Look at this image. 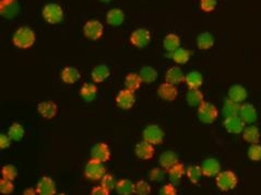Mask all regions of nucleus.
<instances>
[{
    "label": "nucleus",
    "mask_w": 261,
    "mask_h": 195,
    "mask_svg": "<svg viewBox=\"0 0 261 195\" xmlns=\"http://www.w3.org/2000/svg\"><path fill=\"white\" fill-rule=\"evenodd\" d=\"M216 0H200V8L205 12H212L215 9Z\"/></svg>",
    "instance_id": "45"
},
{
    "label": "nucleus",
    "mask_w": 261,
    "mask_h": 195,
    "mask_svg": "<svg viewBox=\"0 0 261 195\" xmlns=\"http://www.w3.org/2000/svg\"><path fill=\"white\" fill-rule=\"evenodd\" d=\"M186 175H187L188 180L191 183H198L200 181L201 177L204 176L202 175V170H201V167L197 166V165H193V166H189L187 168V170H186Z\"/></svg>",
    "instance_id": "38"
},
{
    "label": "nucleus",
    "mask_w": 261,
    "mask_h": 195,
    "mask_svg": "<svg viewBox=\"0 0 261 195\" xmlns=\"http://www.w3.org/2000/svg\"><path fill=\"white\" fill-rule=\"evenodd\" d=\"M10 144H11V139L9 138V135L1 133V135H0V147H1L2 150L8 149Z\"/></svg>",
    "instance_id": "47"
},
{
    "label": "nucleus",
    "mask_w": 261,
    "mask_h": 195,
    "mask_svg": "<svg viewBox=\"0 0 261 195\" xmlns=\"http://www.w3.org/2000/svg\"><path fill=\"white\" fill-rule=\"evenodd\" d=\"M36 36L34 31L29 26H21L14 32L12 36V43L20 49H29L35 43Z\"/></svg>",
    "instance_id": "1"
},
{
    "label": "nucleus",
    "mask_w": 261,
    "mask_h": 195,
    "mask_svg": "<svg viewBox=\"0 0 261 195\" xmlns=\"http://www.w3.org/2000/svg\"><path fill=\"white\" fill-rule=\"evenodd\" d=\"M13 189L14 187H13L12 181L7 180V179H4V178H2L1 180H0V192H1L2 194L8 195L10 193H12Z\"/></svg>",
    "instance_id": "44"
},
{
    "label": "nucleus",
    "mask_w": 261,
    "mask_h": 195,
    "mask_svg": "<svg viewBox=\"0 0 261 195\" xmlns=\"http://www.w3.org/2000/svg\"><path fill=\"white\" fill-rule=\"evenodd\" d=\"M248 94L246 88L242 85H238V84H235V85H232L228 89V99L231 101L235 102L237 104H242L245 102V99L247 98Z\"/></svg>",
    "instance_id": "19"
},
{
    "label": "nucleus",
    "mask_w": 261,
    "mask_h": 195,
    "mask_svg": "<svg viewBox=\"0 0 261 195\" xmlns=\"http://www.w3.org/2000/svg\"><path fill=\"white\" fill-rule=\"evenodd\" d=\"M100 1H101V2H109L110 0H100Z\"/></svg>",
    "instance_id": "50"
},
{
    "label": "nucleus",
    "mask_w": 261,
    "mask_h": 195,
    "mask_svg": "<svg viewBox=\"0 0 261 195\" xmlns=\"http://www.w3.org/2000/svg\"><path fill=\"white\" fill-rule=\"evenodd\" d=\"M214 45V38L209 32H204L197 38V46L201 50H208Z\"/></svg>",
    "instance_id": "29"
},
{
    "label": "nucleus",
    "mask_w": 261,
    "mask_h": 195,
    "mask_svg": "<svg viewBox=\"0 0 261 195\" xmlns=\"http://www.w3.org/2000/svg\"><path fill=\"white\" fill-rule=\"evenodd\" d=\"M35 190L37 195H56V184L50 177H43L37 182Z\"/></svg>",
    "instance_id": "13"
},
{
    "label": "nucleus",
    "mask_w": 261,
    "mask_h": 195,
    "mask_svg": "<svg viewBox=\"0 0 261 195\" xmlns=\"http://www.w3.org/2000/svg\"><path fill=\"white\" fill-rule=\"evenodd\" d=\"M151 193V186L145 180H140L136 183L135 194L136 195H149Z\"/></svg>",
    "instance_id": "41"
},
{
    "label": "nucleus",
    "mask_w": 261,
    "mask_h": 195,
    "mask_svg": "<svg viewBox=\"0 0 261 195\" xmlns=\"http://www.w3.org/2000/svg\"><path fill=\"white\" fill-rule=\"evenodd\" d=\"M186 101H187L189 106L199 107L204 103V94L199 89H189L186 94Z\"/></svg>",
    "instance_id": "31"
},
{
    "label": "nucleus",
    "mask_w": 261,
    "mask_h": 195,
    "mask_svg": "<svg viewBox=\"0 0 261 195\" xmlns=\"http://www.w3.org/2000/svg\"><path fill=\"white\" fill-rule=\"evenodd\" d=\"M239 109H241V105L231 101V99H227V101H225L224 105H223L222 114L225 118L237 117L239 115Z\"/></svg>",
    "instance_id": "30"
},
{
    "label": "nucleus",
    "mask_w": 261,
    "mask_h": 195,
    "mask_svg": "<svg viewBox=\"0 0 261 195\" xmlns=\"http://www.w3.org/2000/svg\"><path fill=\"white\" fill-rule=\"evenodd\" d=\"M149 178L153 182H162L165 179V172L159 168H153L149 173Z\"/></svg>",
    "instance_id": "43"
},
{
    "label": "nucleus",
    "mask_w": 261,
    "mask_h": 195,
    "mask_svg": "<svg viewBox=\"0 0 261 195\" xmlns=\"http://www.w3.org/2000/svg\"><path fill=\"white\" fill-rule=\"evenodd\" d=\"M190 51L182 48V47H179L177 50H175L174 52H172V59L176 62L179 63V65H184V63L188 62L190 59Z\"/></svg>",
    "instance_id": "37"
},
{
    "label": "nucleus",
    "mask_w": 261,
    "mask_h": 195,
    "mask_svg": "<svg viewBox=\"0 0 261 195\" xmlns=\"http://www.w3.org/2000/svg\"><path fill=\"white\" fill-rule=\"evenodd\" d=\"M151 40V34L147 29H138L130 35V43L137 48H145Z\"/></svg>",
    "instance_id": "9"
},
{
    "label": "nucleus",
    "mask_w": 261,
    "mask_h": 195,
    "mask_svg": "<svg viewBox=\"0 0 261 195\" xmlns=\"http://www.w3.org/2000/svg\"><path fill=\"white\" fill-rule=\"evenodd\" d=\"M215 183L216 187L219 188L221 191L227 192L232 191V190L237 187L238 179L237 176L231 170H224L221 171L219 175L215 177Z\"/></svg>",
    "instance_id": "2"
},
{
    "label": "nucleus",
    "mask_w": 261,
    "mask_h": 195,
    "mask_svg": "<svg viewBox=\"0 0 261 195\" xmlns=\"http://www.w3.org/2000/svg\"><path fill=\"white\" fill-rule=\"evenodd\" d=\"M239 118H241L245 123L252 124L258 118L257 110L252 104H243L239 109Z\"/></svg>",
    "instance_id": "16"
},
{
    "label": "nucleus",
    "mask_w": 261,
    "mask_h": 195,
    "mask_svg": "<svg viewBox=\"0 0 261 195\" xmlns=\"http://www.w3.org/2000/svg\"><path fill=\"white\" fill-rule=\"evenodd\" d=\"M81 75L80 72L73 67H67L61 71V80L66 84H73L80 80Z\"/></svg>",
    "instance_id": "28"
},
{
    "label": "nucleus",
    "mask_w": 261,
    "mask_h": 195,
    "mask_svg": "<svg viewBox=\"0 0 261 195\" xmlns=\"http://www.w3.org/2000/svg\"><path fill=\"white\" fill-rule=\"evenodd\" d=\"M219 117V110L214 105L209 102H204L198 107V118L201 122L211 124Z\"/></svg>",
    "instance_id": "5"
},
{
    "label": "nucleus",
    "mask_w": 261,
    "mask_h": 195,
    "mask_svg": "<svg viewBox=\"0 0 261 195\" xmlns=\"http://www.w3.org/2000/svg\"><path fill=\"white\" fill-rule=\"evenodd\" d=\"M24 134H25V130L20 123L11 124V126H10L8 130V135L9 138L11 139V141L18 142L20 140H22Z\"/></svg>",
    "instance_id": "36"
},
{
    "label": "nucleus",
    "mask_w": 261,
    "mask_h": 195,
    "mask_svg": "<svg viewBox=\"0 0 261 195\" xmlns=\"http://www.w3.org/2000/svg\"><path fill=\"white\" fill-rule=\"evenodd\" d=\"M245 123L244 121L239 118V116L237 117H230V118H225L224 120V128L227 131L228 133L232 134H239L243 133V131L245 130Z\"/></svg>",
    "instance_id": "15"
},
{
    "label": "nucleus",
    "mask_w": 261,
    "mask_h": 195,
    "mask_svg": "<svg viewBox=\"0 0 261 195\" xmlns=\"http://www.w3.org/2000/svg\"><path fill=\"white\" fill-rule=\"evenodd\" d=\"M91 158L101 162H106L110 158V150L105 142H99L91 150Z\"/></svg>",
    "instance_id": "11"
},
{
    "label": "nucleus",
    "mask_w": 261,
    "mask_h": 195,
    "mask_svg": "<svg viewBox=\"0 0 261 195\" xmlns=\"http://www.w3.org/2000/svg\"><path fill=\"white\" fill-rule=\"evenodd\" d=\"M20 11L18 0H1L0 1V13L3 18L12 19L17 17Z\"/></svg>",
    "instance_id": "10"
},
{
    "label": "nucleus",
    "mask_w": 261,
    "mask_h": 195,
    "mask_svg": "<svg viewBox=\"0 0 261 195\" xmlns=\"http://www.w3.org/2000/svg\"><path fill=\"white\" fill-rule=\"evenodd\" d=\"M142 78L140 75H137V73H129L126 78H125V86L127 89L129 91L135 92L137 89H139L141 84H142Z\"/></svg>",
    "instance_id": "33"
},
{
    "label": "nucleus",
    "mask_w": 261,
    "mask_h": 195,
    "mask_svg": "<svg viewBox=\"0 0 261 195\" xmlns=\"http://www.w3.org/2000/svg\"><path fill=\"white\" fill-rule=\"evenodd\" d=\"M185 167L182 164H178L176 166H174L173 168H170L168 170V176L170 181H172L173 184H177L180 180H182L183 176L185 175Z\"/></svg>",
    "instance_id": "34"
},
{
    "label": "nucleus",
    "mask_w": 261,
    "mask_h": 195,
    "mask_svg": "<svg viewBox=\"0 0 261 195\" xmlns=\"http://www.w3.org/2000/svg\"><path fill=\"white\" fill-rule=\"evenodd\" d=\"M84 175L89 180H102V178L106 175V168L104 167L103 162L92 159L91 158V159L88 161V164L85 165Z\"/></svg>",
    "instance_id": "4"
},
{
    "label": "nucleus",
    "mask_w": 261,
    "mask_h": 195,
    "mask_svg": "<svg viewBox=\"0 0 261 195\" xmlns=\"http://www.w3.org/2000/svg\"><path fill=\"white\" fill-rule=\"evenodd\" d=\"M243 139L250 144H258L260 140V131L256 125H248L243 131Z\"/></svg>",
    "instance_id": "23"
},
{
    "label": "nucleus",
    "mask_w": 261,
    "mask_h": 195,
    "mask_svg": "<svg viewBox=\"0 0 261 195\" xmlns=\"http://www.w3.org/2000/svg\"><path fill=\"white\" fill-rule=\"evenodd\" d=\"M116 180L114 176L108 175V173H106V175L102 178V180H101V186L104 187L105 189H107L108 191H111V190L116 188Z\"/></svg>",
    "instance_id": "42"
},
{
    "label": "nucleus",
    "mask_w": 261,
    "mask_h": 195,
    "mask_svg": "<svg viewBox=\"0 0 261 195\" xmlns=\"http://www.w3.org/2000/svg\"><path fill=\"white\" fill-rule=\"evenodd\" d=\"M164 131L157 124L148 125L142 132L143 141H146L152 145L161 144L164 140Z\"/></svg>",
    "instance_id": "6"
},
{
    "label": "nucleus",
    "mask_w": 261,
    "mask_h": 195,
    "mask_svg": "<svg viewBox=\"0 0 261 195\" xmlns=\"http://www.w3.org/2000/svg\"><path fill=\"white\" fill-rule=\"evenodd\" d=\"M91 195H109V191L102 186H98L92 189Z\"/></svg>",
    "instance_id": "48"
},
{
    "label": "nucleus",
    "mask_w": 261,
    "mask_h": 195,
    "mask_svg": "<svg viewBox=\"0 0 261 195\" xmlns=\"http://www.w3.org/2000/svg\"><path fill=\"white\" fill-rule=\"evenodd\" d=\"M139 75L142 78V82L153 83L157 78V71L152 67H143L140 70Z\"/></svg>",
    "instance_id": "35"
},
{
    "label": "nucleus",
    "mask_w": 261,
    "mask_h": 195,
    "mask_svg": "<svg viewBox=\"0 0 261 195\" xmlns=\"http://www.w3.org/2000/svg\"><path fill=\"white\" fill-rule=\"evenodd\" d=\"M106 21L109 25L119 26L125 21V13L120 9H110L106 15Z\"/></svg>",
    "instance_id": "24"
},
{
    "label": "nucleus",
    "mask_w": 261,
    "mask_h": 195,
    "mask_svg": "<svg viewBox=\"0 0 261 195\" xmlns=\"http://www.w3.org/2000/svg\"><path fill=\"white\" fill-rule=\"evenodd\" d=\"M185 82L187 84L189 89H199V87L204 83V77L200 72L197 71H191L187 76H186Z\"/></svg>",
    "instance_id": "26"
},
{
    "label": "nucleus",
    "mask_w": 261,
    "mask_h": 195,
    "mask_svg": "<svg viewBox=\"0 0 261 195\" xmlns=\"http://www.w3.org/2000/svg\"><path fill=\"white\" fill-rule=\"evenodd\" d=\"M154 147L152 144L148 143L146 141H141L136 145L135 153L138 158H140L142 160H149L151 159L154 155Z\"/></svg>",
    "instance_id": "17"
},
{
    "label": "nucleus",
    "mask_w": 261,
    "mask_h": 195,
    "mask_svg": "<svg viewBox=\"0 0 261 195\" xmlns=\"http://www.w3.org/2000/svg\"><path fill=\"white\" fill-rule=\"evenodd\" d=\"M200 167L202 175L208 178L216 177L221 172V165L219 160H216L215 158H208V159L202 162Z\"/></svg>",
    "instance_id": "12"
},
{
    "label": "nucleus",
    "mask_w": 261,
    "mask_h": 195,
    "mask_svg": "<svg viewBox=\"0 0 261 195\" xmlns=\"http://www.w3.org/2000/svg\"><path fill=\"white\" fill-rule=\"evenodd\" d=\"M58 107L54 102L46 101L37 105V112L45 119H52L57 115Z\"/></svg>",
    "instance_id": "18"
},
{
    "label": "nucleus",
    "mask_w": 261,
    "mask_h": 195,
    "mask_svg": "<svg viewBox=\"0 0 261 195\" xmlns=\"http://www.w3.org/2000/svg\"><path fill=\"white\" fill-rule=\"evenodd\" d=\"M163 46H164V49L169 52H174L175 50H177L180 46L179 36L176 34H173V33L167 34L164 39Z\"/></svg>",
    "instance_id": "32"
},
{
    "label": "nucleus",
    "mask_w": 261,
    "mask_h": 195,
    "mask_svg": "<svg viewBox=\"0 0 261 195\" xmlns=\"http://www.w3.org/2000/svg\"><path fill=\"white\" fill-rule=\"evenodd\" d=\"M98 95V87L93 83H85L80 89V96L82 97L85 103H91Z\"/></svg>",
    "instance_id": "22"
},
{
    "label": "nucleus",
    "mask_w": 261,
    "mask_h": 195,
    "mask_svg": "<svg viewBox=\"0 0 261 195\" xmlns=\"http://www.w3.org/2000/svg\"><path fill=\"white\" fill-rule=\"evenodd\" d=\"M56 195H66V194H63V193H59V194H56Z\"/></svg>",
    "instance_id": "51"
},
{
    "label": "nucleus",
    "mask_w": 261,
    "mask_h": 195,
    "mask_svg": "<svg viewBox=\"0 0 261 195\" xmlns=\"http://www.w3.org/2000/svg\"><path fill=\"white\" fill-rule=\"evenodd\" d=\"M136 183H132L128 179H121L116 184V191L119 195H134Z\"/></svg>",
    "instance_id": "27"
},
{
    "label": "nucleus",
    "mask_w": 261,
    "mask_h": 195,
    "mask_svg": "<svg viewBox=\"0 0 261 195\" xmlns=\"http://www.w3.org/2000/svg\"><path fill=\"white\" fill-rule=\"evenodd\" d=\"M104 26L98 20H89L83 26V34L90 40H99L103 36Z\"/></svg>",
    "instance_id": "7"
},
{
    "label": "nucleus",
    "mask_w": 261,
    "mask_h": 195,
    "mask_svg": "<svg viewBox=\"0 0 261 195\" xmlns=\"http://www.w3.org/2000/svg\"><path fill=\"white\" fill-rule=\"evenodd\" d=\"M157 94H158L159 97L164 99V101L173 102L177 98L178 89H177L176 85H173V84H169L167 82H165L158 86Z\"/></svg>",
    "instance_id": "14"
},
{
    "label": "nucleus",
    "mask_w": 261,
    "mask_h": 195,
    "mask_svg": "<svg viewBox=\"0 0 261 195\" xmlns=\"http://www.w3.org/2000/svg\"><path fill=\"white\" fill-rule=\"evenodd\" d=\"M43 18L50 24H58L60 23L63 19V11L62 8L55 2L47 3L46 6L43 8Z\"/></svg>",
    "instance_id": "3"
},
{
    "label": "nucleus",
    "mask_w": 261,
    "mask_h": 195,
    "mask_svg": "<svg viewBox=\"0 0 261 195\" xmlns=\"http://www.w3.org/2000/svg\"><path fill=\"white\" fill-rule=\"evenodd\" d=\"M109 75H110V71H109V68L107 66L99 65L93 69V71L91 73V77H92V80L95 83H102L109 77Z\"/></svg>",
    "instance_id": "25"
},
{
    "label": "nucleus",
    "mask_w": 261,
    "mask_h": 195,
    "mask_svg": "<svg viewBox=\"0 0 261 195\" xmlns=\"http://www.w3.org/2000/svg\"><path fill=\"white\" fill-rule=\"evenodd\" d=\"M136 103V96L135 92L129 91V89H121V91L117 94L116 96V104L119 108L124 110H129Z\"/></svg>",
    "instance_id": "8"
},
{
    "label": "nucleus",
    "mask_w": 261,
    "mask_h": 195,
    "mask_svg": "<svg viewBox=\"0 0 261 195\" xmlns=\"http://www.w3.org/2000/svg\"><path fill=\"white\" fill-rule=\"evenodd\" d=\"M1 175H2V178L7 179V180L13 181L18 177V170L13 165H6L2 167Z\"/></svg>",
    "instance_id": "39"
},
{
    "label": "nucleus",
    "mask_w": 261,
    "mask_h": 195,
    "mask_svg": "<svg viewBox=\"0 0 261 195\" xmlns=\"http://www.w3.org/2000/svg\"><path fill=\"white\" fill-rule=\"evenodd\" d=\"M159 195H177V191L175 189L173 183L165 184L164 187L159 189Z\"/></svg>",
    "instance_id": "46"
},
{
    "label": "nucleus",
    "mask_w": 261,
    "mask_h": 195,
    "mask_svg": "<svg viewBox=\"0 0 261 195\" xmlns=\"http://www.w3.org/2000/svg\"><path fill=\"white\" fill-rule=\"evenodd\" d=\"M247 155L250 160L260 161L261 160V145L260 144H252L248 149Z\"/></svg>",
    "instance_id": "40"
},
{
    "label": "nucleus",
    "mask_w": 261,
    "mask_h": 195,
    "mask_svg": "<svg viewBox=\"0 0 261 195\" xmlns=\"http://www.w3.org/2000/svg\"><path fill=\"white\" fill-rule=\"evenodd\" d=\"M185 78L186 77L184 76V72L179 67L169 68L166 71V75H165V80L167 83L173 84V85H177V84L184 82Z\"/></svg>",
    "instance_id": "21"
},
{
    "label": "nucleus",
    "mask_w": 261,
    "mask_h": 195,
    "mask_svg": "<svg viewBox=\"0 0 261 195\" xmlns=\"http://www.w3.org/2000/svg\"><path fill=\"white\" fill-rule=\"evenodd\" d=\"M23 195H37V192H36V190L34 189H26L25 191L23 192Z\"/></svg>",
    "instance_id": "49"
},
{
    "label": "nucleus",
    "mask_w": 261,
    "mask_h": 195,
    "mask_svg": "<svg viewBox=\"0 0 261 195\" xmlns=\"http://www.w3.org/2000/svg\"><path fill=\"white\" fill-rule=\"evenodd\" d=\"M158 161L163 169L168 171L170 168H173L174 166H176L178 164V157L174 152L167 151V152H164L163 154H161Z\"/></svg>",
    "instance_id": "20"
}]
</instances>
